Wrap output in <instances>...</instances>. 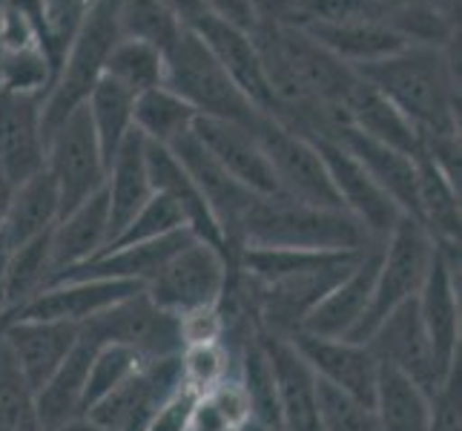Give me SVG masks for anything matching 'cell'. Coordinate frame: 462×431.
<instances>
[{"instance_id":"cell-26","label":"cell","mask_w":462,"mask_h":431,"mask_svg":"<svg viewBox=\"0 0 462 431\" xmlns=\"http://www.w3.org/2000/svg\"><path fill=\"white\" fill-rule=\"evenodd\" d=\"M50 245H52L55 274L98 257L109 245V204L104 190H98L95 196H89L75 211L63 213L55 221V228L50 233Z\"/></svg>"},{"instance_id":"cell-14","label":"cell","mask_w":462,"mask_h":431,"mask_svg":"<svg viewBox=\"0 0 462 431\" xmlns=\"http://www.w3.org/2000/svg\"><path fill=\"white\" fill-rule=\"evenodd\" d=\"M187 29H193L207 43V50L213 52V58L221 63V70L230 75L236 89L250 101V107L267 118H273V109H276L273 89L267 84L264 63H262V55L256 50V41H253L250 29L221 21L210 12L201 14V18Z\"/></svg>"},{"instance_id":"cell-22","label":"cell","mask_w":462,"mask_h":431,"mask_svg":"<svg viewBox=\"0 0 462 431\" xmlns=\"http://www.w3.org/2000/svg\"><path fill=\"white\" fill-rule=\"evenodd\" d=\"M264 351L273 369L279 420L284 431H322L319 426V403H316V374L310 365L299 357V351L282 337L262 333Z\"/></svg>"},{"instance_id":"cell-47","label":"cell","mask_w":462,"mask_h":431,"mask_svg":"<svg viewBox=\"0 0 462 431\" xmlns=\"http://www.w3.org/2000/svg\"><path fill=\"white\" fill-rule=\"evenodd\" d=\"M196 403H199V394L187 391L184 386L175 389L167 400L152 411L144 431H189Z\"/></svg>"},{"instance_id":"cell-15","label":"cell","mask_w":462,"mask_h":431,"mask_svg":"<svg viewBox=\"0 0 462 431\" xmlns=\"http://www.w3.org/2000/svg\"><path fill=\"white\" fill-rule=\"evenodd\" d=\"M43 95L0 89V175L14 187L46 164Z\"/></svg>"},{"instance_id":"cell-33","label":"cell","mask_w":462,"mask_h":431,"mask_svg":"<svg viewBox=\"0 0 462 431\" xmlns=\"http://www.w3.org/2000/svg\"><path fill=\"white\" fill-rule=\"evenodd\" d=\"M196 118H199L196 109L187 101H181L175 92H170L164 84L135 95L133 104L135 130L147 141L162 144V147H172L175 141L193 133Z\"/></svg>"},{"instance_id":"cell-6","label":"cell","mask_w":462,"mask_h":431,"mask_svg":"<svg viewBox=\"0 0 462 431\" xmlns=\"http://www.w3.org/2000/svg\"><path fill=\"white\" fill-rule=\"evenodd\" d=\"M250 126L267 155L270 170L276 175L279 196L310 207H325V211H342L325 158L310 138L288 130V126L267 116H256Z\"/></svg>"},{"instance_id":"cell-37","label":"cell","mask_w":462,"mask_h":431,"mask_svg":"<svg viewBox=\"0 0 462 431\" xmlns=\"http://www.w3.org/2000/svg\"><path fill=\"white\" fill-rule=\"evenodd\" d=\"M116 26L121 38H133L155 46L158 52H167L172 41L181 35L179 18L162 4V0H118L116 4Z\"/></svg>"},{"instance_id":"cell-52","label":"cell","mask_w":462,"mask_h":431,"mask_svg":"<svg viewBox=\"0 0 462 431\" xmlns=\"http://www.w3.org/2000/svg\"><path fill=\"white\" fill-rule=\"evenodd\" d=\"M382 12H393V9H411V6H428L434 0H376Z\"/></svg>"},{"instance_id":"cell-20","label":"cell","mask_w":462,"mask_h":431,"mask_svg":"<svg viewBox=\"0 0 462 431\" xmlns=\"http://www.w3.org/2000/svg\"><path fill=\"white\" fill-rule=\"evenodd\" d=\"M81 325L72 323H41V319H9L0 325V342L9 351L14 369L21 371L32 391L43 389L58 365L69 357L78 342Z\"/></svg>"},{"instance_id":"cell-1","label":"cell","mask_w":462,"mask_h":431,"mask_svg":"<svg viewBox=\"0 0 462 431\" xmlns=\"http://www.w3.org/2000/svg\"><path fill=\"white\" fill-rule=\"evenodd\" d=\"M454 52L457 46H405L396 55L356 70L417 130L420 150L459 141V67Z\"/></svg>"},{"instance_id":"cell-7","label":"cell","mask_w":462,"mask_h":431,"mask_svg":"<svg viewBox=\"0 0 462 431\" xmlns=\"http://www.w3.org/2000/svg\"><path fill=\"white\" fill-rule=\"evenodd\" d=\"M230 259L218 248L189 239L172 257L158 267V274L147 282L144 294L158 308L179 316L189 308L216 305L227 291Z\"/></svg>"},{"instance_id":"cell-51","label":"cell","mask_w":462,"mask_h":431,"mask_svg":"<svg viewBox=\"0 0 462 431\" xmlns=\"http://www.w3.org/2000/svg\"><path fill=\"white\" fill-rule=\"evenodd\" d=\"M9 248L0 242V323L6 316V262H9Z\"/></svg>"},{"instance_id":"cell-38","label":"cell","mask_w":462,"mask_h":431,"mask_svg":"<svg viewBox=\"0 0 462 431\" xmlns=\"http://www.w3.org/2000/svg\"><path fill=\"white\" fill-rule=\"evenodd\" d=\"M179 371H181V386L204 397L238 371V354L227 340L181 348Z\"/></svg>"},{"instance_id":"cell-30","label":"cell","mask_w":462,"mask_h":431,"mask_svg":"<svg viewBox=\"0 0 462 431\" xmlns=\"http://www.w3.org/2000/svg\"><path fill=\"white\" fill-rule=\"evenodd\" d=\"M58 219H60L58 187L52 182V175L43 167L41 173L32 175V179L12 187L4 228H0V242L9 250H14L32 242V239L50 233Z\"/></svg>"},{"instance_id":"cell-17","label":"cell","mask_w":462,"mask_h":431,"mask_svg":"<svg viewBox=\"0 0 462 431\" xmlns=\"http://www.w3.org/2000/svg\"><path fill=\"white\" fill-rule=\"evenodd\" d=\"M379 262H382V242H374L359 253L354 267L310 311L301 331L325 340H350V333L359 328V323L371 308Z\"/></svg>"},{"instance_id":"cell-53","label":"cell","mask_w":462,"mask_h":431,"mask_svg":"<svg viewBox=\"0 0 462 431\" xmlns=\"http://www.w3.org/2000/svg\"><path fill=\"white\" fill-rule=\"evenodd\" d=\"M58 431H106V428L95 426L89 417H78V420H72V423H67V426H60Z\"/></svg>"},{"instance_id":"cell-8","label":"cell","mask_w":462,"mask_h":431,"mask_svg":"<svg viewBox=\"0 0 462 431\" xmlns=\"http://www.w3.org/2000/svg\"><path fill=\"white\" fill-rule=\"evenodd\" d=\"M46 173L58 187L60 216L75 211L78 204L104 190L106 164L98 147V138L89 124L87 107L63 121L58 130L46 138Z\"/></svg>"},{"instance_id":"cell-16","label":"cell","mask_w":462,"mask_h":431,"mask_svg":"<svg viewBox=\"0 0 462 431\" xmlns=\"http://www.w3.org/2000/svg\"><path fill=\"white\" fill-rule=\"evenodd\" d=\"M193 136L199 138L201 147L213 155V162L221 170H227L253 196H279L276 175L270 170L267 155L250 124L199 116Z\"/></svg>"},{"instance_id":"cell-9","label":"cell","mask_w":462,"mask_h":431,"mask_svg":"<svg viewBox=\"0 0 462 431\" xmlns=\"http://www.w3.org/2000/svg\"><path fill=\"white\" fill-rule=\"evenodd\" d=\"M81 331L98 345H124L144 360H162L181 351L175 316L158 308L144 291L92 316Z\"/></svg>"},{"instance_id":"cell-28","label":"cell","mask_w":462,"mask_h":431,"mask_svg":"<svg viewBox=\"0 0 462 431\" xmlns=\"http://www.w3.org/2000/svg\"><path fill=\"white\" fill-rule=\"evenodd\" d=\"M104 193L109 204V242H113L126 228V221H130L152 196L147 158H144V136L138 130L126 136V141L113 155V162L106 164Z\"/></svg>"},{"instance_id":"cell-32","label":"cell","mask_w":462,"mask_h":431,"mask_svg":"<svg viewBox=\"0 0 462 431\" xmlns=\"http://www.w3.org/2000/svg\"><path fill=\"white\" fill-rule=\"evenodd\" d=\"M374 411L379 420V431H428L431 394L402 371L379 365Z\"/></svg>"},{"instance_id":"cell-46","label":"cell","mask_w":462,"mask_h":431,"mask_svg":"<svg viewBox=\"0 0 462 431\" xmlns=\"http://www.w3.org/2000/svg\"><path fill=\"white\" fill-rule=\"evenodd\" d=\"M459 365L448 374V379L431 397V420L428 431H462V386Z\"/></svg>"},{"instance_id":"cell-18","label":"cell","mask_w":462,"mask_h":431,"mask_svg":"<svg viewBox=\"0 0 462 431\" xmlns=\"http://www.w3.org/2000/svg\"><path fill=\"white\" fill-rule=\"evenodd\" d=\"M170 150L184 164L189 179H193V184L199 187V193L204 196L207 207H210V213L221 230V239H225L227 259H230V265H236V230L242 225L247 207L253 204L256 196L238 184L227 170H221L193 133L184 136L181 141H175Z\"/></svg>"},{"instance_id":"cell-27","label":"cell","mask_w":462,"mask_h":431,"mask_svg":"<svg viewBox=\"0 0 462 431\" xmlns=\"http://www.w3.org/2000/svg\"><path fill=\"white\" fill-rule=\"evenodd\" d=\"M101 345L95 342L89 333H78V342L69 351V357L58 365V371L43 382V389L35 391V403L41 423L46 431H58L78 417H84V391H87V377L95 351Z\"/></svg>"},{"instance_id":"cell-42","label":"cell","mask_w":462,"mask_h":431,"mask_svg":"<svg viewBox=\"0 0 462 431\" xmlns=\"http://www.w3.org/2000/svg\"><path fill=\"white\" fill-rule=\"evenodd\" d=\"M144 362H147L144 357H138L135 351L124 348V345H101L95 351L92 365H89L87 391H84V414L98 400H104L109 391L124 386V382L130 379Z\"/></svg>"},{"instance_id":"cell-57","label":"cell","mask_w":462,"mask_h":431,"mask_svg":"<svg viewBox=\"0 0 462 431\" xmlns=\"http://www.w3.org/2000/svg\"><path fill=\"white\" fill-rule=\"evenodd\" d=\"M0 9H4V0H0Z\"/></svg>"},{"instance_id":"cell-11","label":"cell","mask_w":462,"mask_h":431,"mask_svg":"<svg viewBox=\"0 0 462 431\" xmlns=\"http://www.w3.org/2000/svg\"><path fill=\"white\" fill-rule=\"evenodd\" d=\"M175 389H181L179 354L147 360L124 386L109 391L104 400L87 408L84 417H89L95 426H101L106 431H144L152 411Z\"/></svg>"},{"instance_id":"cell-44","label":"cell","mask_w":462,"mask_h":431,"mask_svg":"<svg viewBox=\"0 0 462 431\" xmlns=\"http://www.w3.org/2000/svg\"><path fill=\"white\" fill-rule=\"evenodd\" d=\"M359 18H382L376 0H299L293 21L288 26L305 23H345Z\"/></svg>"},{"instance_id":"cell-48","label":"cell","mask_w":462,"mask_h":431,"mask_svg":"<svg viewBox=\"0 0 462 431\" xmlns=\"http://www.w3.org/2000/svg\"><path fill=\"white\" fill-rule=\"evenodd\" d=\"M299 0H247L253 26H288Z\"/></svg>"},{"instance_id":"cell-41","label":"cell","mask_w":462,"mask_h":431,"mask_svg":"<svg viewBox=\"0 0 462 431\" xmlns=\"http://www.w3.org/2000/svg\"><path fill=\"white\" fill-rule=\"evenodd\" d=\"M316 403H319V426L322 431H379V420L371 403L333 389L316 377Z\"/></svg>"},{"instance_id":"cell-43","label":"cell","mask_w":462,"mask_h":431,"mask_svg":"<svg viewBox=\"0 0 462 431\" xmlns=\"http://www.w3.org/2000/svg\"><path fill=\"white\" fill-rule=\"evenodd\" d=\"M92 6H95V0H43L46 50H50V61L55 72L63 61V52H67V46L72 43L75 32L81 29Z\"/></svg>"},{"instance_id":"cell-50","label":"cell","mask_w":462,"mask_h":431,"mask_svg":"<svg viewBox=\"0 0 462 431\" xmlns=\"http://www.w3.org/2000/svg\"><path fill=\"white\" fill-rule=\"evenodd\" d=\"M162 4L179 18L181 26H193L201 14H207L204 0H162Z\"/></svg>"},{"instance_id":"cell-54","label":"cell","mask_w":462,"mask_h":431,"mask_svg":"<svg viewBox=\"0 0 462 431\" xmlns=\"http://www.w3.org/2000/svg\"><path fill=\"white\" fill-rule=\"evenodd\" d=\"M9 196H12V184L4 179V175H0V228H4V216H6Z\"/></svg>"},{"instance_id":"cell-10","label":"cell","mask_w":462,"mask_h":431,"mask_svg":"<svg viewBox=\"0 0 462 431\" xmlns=\"http://www.w3.org/2000/svg\"><path fill=\"white\" fill-rule=\"evenodd\" d=\"M417 311L439 374L448 377L459 365V245H437L431 270L417 294Z\"/></svg>"},{"instance_id":"cell-39","label":"cell","mask_w":462,"mask_h":431,"mask_svg":"<svg viewBox=\"0 0 462 431\" xmlns=\"http://www.w3.org/2000/svg\"><path fill=\"white\" fill-rule=\"evenodd\" d=\"M0 431H46L38 414L35 391L14 369L4 342H0Z\"/></svg>"},{"instance_id":"cell-2","label":"cell","mask_w":462,"mask_h":431,"mask_svg":"<svg viewBox=\"0 0 462 431\" xmlns=\"http://www.w3.org/2000/svg\"><path fill=\"white\" fill-rule=\"evenodd\" d=\"M368 245L374 239L345 211L310 207L288 196H256L236 230V257L242 250L359 253Z\"/></svg>"},{"instance_id":"cell-55","label":"cell","mask_w":462,"mask_h":431,"mask_svg":"<svg viewBox=\"0 0 462 431\" xmlns=\"http://www.w3.org/2000/svg\"><path fill=\"white\" fill-rule=\"evenodd\" d=\"M242 431H284V428H276V426H264V423H256V420H250Z\"/></svg>"},{"instance_id":"cell-40","label":"cell","mask_w":462,"mask_h":431,"mask_svg":"<svg viewBox=\"0 0 462 431\" xmlns=\"http://www.w3.org/2000/svg\"><path fill=\"white\" fill-rule=\"evenodd\" d=\"M187 221H184V213L181 207L175 204L170 196L164 193H152L147 199V204L141 207V211L126 221V228L109 242L106 248H124V245H141V242H155V239L162 236H170L175 230H184ZM189 230V228H187ZM104 248V250H106ZM101 250V253H104Z\"/></svg>"},{"instance_id":"cell-45","label":"cell","mask_w":462,"mask_h":431,"mask_svg":"<svg viewBox=\"0 0 462 431\" xmlns=\"http://www.w3.org/2000/svg\"><path fill=\"white\" fill-rule=\"evenodd\" d=\"M175 328H179L181 348L221 342V340H227V314L221 308V302H216V305L189 308L175 316Z\"/></svg>"},{"instance_id":"cell-4","label":"cell","mask_w":462,"mask_h":431,"mask_svg":"<svg viewBox=\"0 0 462 431\" xmlns=\"http://www.w3.org/2000/svg\"><path fill=\"white\" fill-rule=\"evenodd\" d=\"M164 87L187 101L201 118L253 124L256 116H262L236 89L230 75L221 70L193 29H181V35L164 52Z\"/></svg>"},{"instance_id":"cell-35","label":"cell","mask_w":462,"mask_h":431,"mask_svg":"<svg viewBox=\"0 0 462 431\" xmlns=\"http://www.w3.org/2000/svg\"><path fill=\"white\" fill-rule=\"evenodd\" d=\"M52 233V230H50ZM50 233H43L32 242L14 248L6 262V316L35 299L41 291L52 285V245ZM4 316V319H6Z\"/></svg>"},{"instance_id":"cell-21","label":"cell","mask_w":462,"mask_h":431,"mask_svg":"<svg viewBox=\"0 0 462 431\" xmlns=\"http://www.w3.org/2000/svg\"><path fill=\"white\" fill-rule=\"evenodd\" d=\"M288 342L299 351V357L310 365V371L322 382L374 406L379 362L368 345L350 340H325L305 331H296L293 337H288Z\"/></svg>"},{"instance_id":"cell-5","label":"cell","mask_w":462,"mask_h":431,"mask_svg":"<svg viewBox=\"0 0 462 431\" xmlns=\"http://www.w3.org/2000/svg\"><path fill=\"white\" fill-rule=\"evenodd\" d=\"M434 253H437V242L417 219L402 216L396 221V228L382 242V262L374 285L371 308L359 323V328L350 333V342L365 345L376 331V325L393 308H400L408 299H417L428 270H431Z\"/></svg>"},{"instance_id":"cell-19","label":"cell","mask_w":462,"mask_h":431,"mask_svg":"<svg viewBox=\"0 0 462 431\" xmlns=\"http://www.w3.org/2000/svg\"><path fill=\"white\" fill-rule=\"evenodd\" d=\"M144 291L138 282H106V279H78V282H55L41 291L26 305L12 311L9 319H41V323H72L84 325L92 316L104 314L106 308L130 299ZM0 323V325H4Z\"/></svg>"},{"instance_id":"cell-49","label":"cell","mask_w":462,"mask_h":431,"mask_svg":"<svg viewBox=\"0 0 462 431\" xmlns=\"http://www.w3.org/2000/svg\"><path fill=\"white\" fill-rule=\"evenodd\" d=\"M204 6L221 21H230L242 29H253V14H250L247 0H204Z\"/></svg>"},{"instance_id":"cell-25","label":"cell","mask_w":462,"mask_h":431,"mask_svg":"<svg viewBox=\"0 0 462 431\" xmlns=\"http://www.w3.org/2000/svg\"><path fill=\"white\" fill-rule=\"evenodd\" d=\"M299 29L308 32L319 46H325L333 58H339L354 70L388 55H396L408 46L405 38L385 18H359L345 23H305Z\"/></svg>"},{"instance_id":"cell-29","label":"cell","mask_w":462,"mask_h":431,"mask_svg":"<svg viewBox=\"0 0 462 431\" xmlns=\"http://www.w3.org/2000/svg\"><path fill=\"white\" fill-rule=\"evenodd\" d=\"M342 116L350 130L388 144V147L402 150L408 155L420 153L417 130H413V126L402 118L400 109H396L382 92H376L359 72H356L354 87L347 89L345 101H342Z\"/></svg>"},{"instance_id":"cell-3","label":"cell","mask_w":462,"mask_h":431,"mask_svg":"<svg viewBox=\"0 0 462 431\" xmlns=\"http://www.w3.org/2000/svg\"><path fill=\"white\" fill-rule=\"evenodd\" d=\"M118 41L116 12L106 0H95V6L75 32L72 43L63 52L60 67L52 78L50 92L43 95V136L50 138L75 109H81L95 84L104 78V61Z\"/></svg>"},{"instance_id":"cell-56","label":"cell","mask_w":462,"mask_h":431,"mask_svg":"<svg viewBox=\"0 0 462 431\" xmlns=\"http://www.w3.org/2000/svg\"><path fill=\"white\" fill-rule=\"evenodd\" d=\"M106 4H109V6H113V9H116V4H118V0H106Z\"/></svg>"},{"instance_id":"cell-12","label":"cell","mask_w":462,"mask_h":431,"mask_svg":"<svg viewBox=\"0 0 462 431\" xmlns=\"http://www.w3.org/2000/svg\"><path fill=\"white\" fill-rule=\"evenodd\" d=\"M365 345L371 348V354L376 357L379 365L402 371L431 397L442 382L448 379L439 374L434 348L428 342V333L422 328V319L417 311V299H408L400 308H393L376 325V331L371 333Z\"/></svg>"},{"instance_id":"cell-36","label":"cell","mask_w":462,"mask_h":431,"mask_svg":"<svg viewBox=\"0 0 462 431\" xmlns=\"http://www.w3.org/2000/svg\"><path fill=\"white\" fill-rule=\"evenodd\" d=\"M104 78L124 87L130 95H141L164 84V55L150 43L118 35L104 61Z\"/></svg>"},{"instance_id":"cell-13","label":"cell","mask_w":462,"mask_h":431,"mask_svg":"<svg viewBox=\"0 0 462 431\" xmlns=\"http://www.w3.org/2000/svg\"><path fill=\"white\" fill-rule=\"evenodd\" d=\"M313 144L325 158V167L330 173V182L339 196L342 211L350 219H356L362 230L368 233L374 242H385L388 233L396 228V221L402 219V211L388 199L385 190L362 170V164L342 147V144L328 141V138H319Z\"/></svg>"},{"instance_id":"cell-31","label":"cell","mask_w":462,"mask_h":431,"mask_svg":"<svg viewBox=\"0 0 462 431\" xmlns=\"http://www.w3.org/2000/svg\"><path fill=\"white\" fill-rule=\"evenodd\" d=\"M417 221L437 245H459V184H454L431 158L417 153Z\"/></svg>"},{"instance_id":"cell-23","label":"cell","mask_w":462,"mask_h":431,"mask_svg":"<svg viewBox=\"0 0 462 431\" xmlns=\"http://www.w3.org/2000/svg\"><path fill=\"white\" fill-rule=\"evenodd\" d=\"M144 158H147V173H150L152 193L170 196L175 204L181 207L189 233L225 253V239H221V230L216 225L210 207H207L204 196L199 193V187L193 184V179H189V173L184 170V164L175 158V153L170 147H162V144H152V141L144 138ZM225 257H227V253H225Z\"/></svg>"},{"instance_id":"cell-24","label":"cell","mask_w":462,"mask_h":431,"mask_svg":"<svg viewBox=\"0 0 462 431\" xmlns=\"http://www.w3.org/2000/svg\"><path fill=\"white\" fill-rule=\"evenodd\" d=\"M333 141L342 144L356 158L362 170L400 207L402 216L417 219V162H413V155L393 150L382 141H374L368 136L350 130V126L339 130V136Z\"/></svg>"},{"instance_id":"cell-34","label":"cell","mask_w":462,"mask_h":431,"mask_svg":"<svg viewBox=\"0 0 462 431\" xmlns=\"http://www.w3.org/2000/svg\"><path fill=\"white\" fill-rule=\"evenodd\" d=\"M133 104H135V95H130L124 87L113 84L109 78H101V81L95 84V89L89 92L84 107L89 113V124L95 130V138H98L104 164L113 162V155L126 141V136L135 130Z\"/></svg>"}]
</instances>
